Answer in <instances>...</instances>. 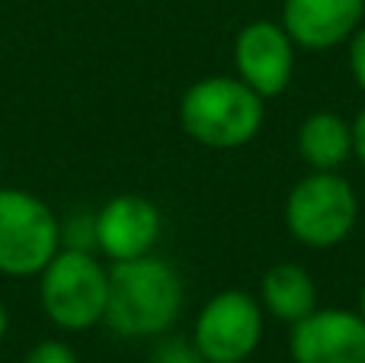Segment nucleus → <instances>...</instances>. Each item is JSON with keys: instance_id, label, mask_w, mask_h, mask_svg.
I'll list each match as a JSON object with an SVG mask.
<instances>
[{"instance_id": "f257e3e1", "label": "nucleus", "mask_w": 365, "mask_h": 363, "mask_svg": "<svg viewBox=\"0 0 365 363\" xmlns=\"http://www.w3.org/2000/svg\"><path fill=\"white\" fill-rule=\"evenodd\" d=\"M182 309L180 274L154 254L113 261L103 325L119 338H158L173 328Z\"/></svg>"}, {"instance_id": "f03ea898", "label": "nucleus", "mask_w": 365, "mask_h": 363, "mask_svg": "<svg viewBox=\"0 0 365 363\" xmlns=\"http://www.w3.org/2000/svg\"><path fill=\"white\" fill-rule=\"evenodd\" d=\"M263 96L240 77H202L182 94L180 122L208 148H240L263 126Z\"/></svg>"}, {"instance_id": "7ed1b4c3", "label": "nucleus", "mask_w": 365, "mask_h": 363, "mask_svg": "<svg viewBox=\"0 0 365 363\" xmlns=\"http://www.w3.org/2000/svg\"><path fill=\"white\" fill-rule=\"evenodd\" d=\"M109 267L96 251L61 248L38 274V302L51 325L61 332H87L106 315Z\"/></svg>"}, {"instance_id": "20e7f679", "label": "nucleus", "mask_w": 365, "mask_h": 363, "mask_svg": "<svg viewBox=\"0 0 365 363\" xmlns=\"http://www.w3.org/2000/svg\"><path fill=\"white\" fill-rule=\"evenodd\" d=\"M61 251V219L45 199L19 187H0V274L38 277Z\"/></svg>"}, {"instance_id": "39448f33", "label": "nucleus", "mask_w": 365, "mask_h": 363, "mask_svg": "<svg viewBox=\"0 0 365 363\" xmlns=\"http://www.w3.org/2000/svg\"><path fill=\"white\" fill-rule=\"evenodd\" d=\"M359 216L353 187L336 171H314L295 184L285 203V225L308 248H334L346 242Z\"/></svg>"}, {"instance_id": "423d86ee", "label": "nucleus", "mask_w": 365, "mask_h": 363, "mask_svg": "<svg viewBox=\"0 0 365 363\" xmlns=\"http://www.w3.org/2000/svg\"><path fill=\"white\" fill-rule=\"evenodd\" d=\"M263 334V309L240 289H225L195 319L192 341L205 363H244Z\"/></svg>"}, {"instance_id": "0eeeda50", "label": "nucleus", "mask_w": 365, "mask_h": 363, "mask_svg": "<svg viewBox=\"0 0 365 363\" xmlns=\"http://www.w3.org/2000/svg\"><path fill=\"white\" fill-rule=\"evenodd\" d=\"M234 64H237L240 81L257 90L263 100H269L292 84L295 42L279 23H269V19L247 23L234 42Z\"/></svg>"}, {"instance_id": "6e6552de", "label": "nucleus", "mask_w": 365, "mask_h": 363, "mask_svg": "<svg viewBox=\"0 0 365 363\" xmlns=\"http://www.w3.org/2000/svg\"><path fill=\"white\" fill-rule=\"evenodd\" d=\"M160 212L138 193H122L93 212L96 251L109 261H135L151 254L160 238Z\"/></svg>"}, {"instance_id": "1a4fd4ad", "label": "nucleus", "mask_w": 365, "mask_h": 363, "mask_svg": "<svg viewBox=\"0 0 365 363\" xmlns=\"http://www.w3.org/2000/svg\"><path fill=\"white\" fill-rule=\"evenodd\" d=\"M295 363H365V315L346 309H314L292 325Z\"/></svg>"}, {"instance_id": "9d476101", "label": "nucleus", "mask_w": 365, "mask_h": 363, "mask_svg": "<svg viewBox=\"0 0 365 363\" xmlns=\"http://www.w3.org/2000/svg\"><path fill=\"white\" fill-rule=\"evenodd\" d=\"M365 0H285L282 29L304 49H334L362 26Z\"/></svg>"}, {"instance_id": "9b49d317", "label": "nucleus", "mask_w": 365, "mask_h": 363, "mask_svg": "<svg viewBox=\"0 0 365 363\" xmlns=\"http://www.w3.org/2000/svg\"><path fill=\"white\" fill-rule=\"evenodd\" d=\"M263 306L272 319L279 322H302L304 315H311L317 309V283L298 264H276L266 270L263 277Z\"/></svg>"}, {"instance_id": "f8f14e48", "label": "nucleus", "mask_w": 365, "mask_h": 363, "mask_svg": "<svg viewBox=\"0 0 365 363\" xmlns=\"http://www.w3.org/2000/svg\"><path fill=\"white\" fill-rule=\"evenodd\" d=\"M353 151V126L336 113H314L298 129V154L311 171H336Z\"/></svg>"}, {"instance_id": "ddd939ff", "label": "nucleus", "mask_w": 365, "mask_h": 363, "mask_svg": "<svg viewBox=\"0 0 365 363\" xmlns=\"http://www.w3.org/2000/svg\"><path fill=\"white\" fill-rule=\"evenodd\" d=\"M151 363H205L202 351L195 347V341L186 338H164L151 354Z\"/></svg>"}, {"instance_id": "4468645a", "label": "nucleus", "mask_w": 365, "mask_h": 363, "mask_svg": "<svg viewBox=\"0 0 365 363\" xmlns=\"http://www.w3.org/2000/svg\"><path fill=\"white\" fill-rule=\"evenodd\" d=\"M61 248L96 251L93 216H77V219H68V222H61Z\"/></svg>"}, {"instance_id": "2eb2a0df", "label": "nucleus", "mask_w": 365, "mask_h": 363, "mask_svg": "<svg viewBox=\"0 0 365 363\" xmlns=\"http://www.w3.org/2000/svg\"><path fill=\"white\" fill-rule=\"evenodd\" d=\"M23 363H81L74 354V347L64 344L58 338H48V341H38L29 354H26Z\"/></svg>"}, {"instance_id": "dca6fc26", "label": "nucleus", "mask_w": 365, "mask_h": 363, "mask_svg": "<svg viewBox=\"0 0 365 363\" xmlns=\"http://www.w3.org/2000/svg\"><path fill=\"white\" fill-rule=\"evenodd\" d=\"M349 68H353L356 84H359L365 94V26H359L353 32V39H349Z\"/></svg>"}, {"instance_id": "f3484780", "label": "nucleus", "mask_w": 365, "mask_h": 363, "mask_svg": "<svg viewBox=\"0 0 365 363\" xmlns=\"http://www.w3.org/2000/svg\"><path fill=\"white\" fill-rule=\"evenodd\" d=\"M353 151H356V158L365 164V109L356 116V122H353Z\"/></svg>"}, {"instance_id": "a211bd4d", "label": "nucleus", "mask_w": 365, "mask_h": 363, "mask_svg": "<svg viewBox=\"0 0 365 363\" xmlns=\"http://www.w3.org/2000/svg\"><path fill=\"white\" fill-rule=\"evenodd\" d=\"M6 328H10V315H6V306L0 302V344H4V338H6Z\"/></svg>"}, {"instance_id": "6ab92c4d", "label": "nucleus", "mask_w": 365, "mask_h": 363, "mask_svg": "<svg viewBox=\"0 0 365 363\" xmlns=\"http://www.w3.org/2000/svg\"><path fill=\"white\" fill-rule=\"evenodd\" d=\"M359 312L365 315V289H362V309H359Z\"/></svg>"}]
</instances>
